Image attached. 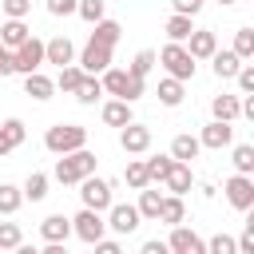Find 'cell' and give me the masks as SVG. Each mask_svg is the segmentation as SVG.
<instances>
[{
  "instance_id": "46",
  "label": "cell",
  "mask_w": 254,
  "mask_h": 254,
  "mask_svg": "<svg viewBox=\"0 0 254 254\" xmlns=\"http://www.w3.org/2000/svg\"><path fill=\"white\" fill-rule=\"evenodd\" d=\"M171 4H175V12H179V16H194V12L202 8V0H171Z\"/></svg>"
},
{
  "instance_id": "36",
  "label": "cell",
  "mask_w": 254,
  "mask_h": 254,
  "mask_svg": "<svg viewBox=\"0 0 254 254\" xmlns=\"http://www.w3.org/2000/svg\"><path fill=\"white\" fill-rule=\"evenodd\" d=\"M171 163H175L171 155H155V159H143V167H147V179H151V183H163V179H167V171H171Z\"/></svg>"
},
{
  "instance_id": "14",
  "label": "cell",
  "mask_w": 254,
  "mask_h": 254,
  "mask_svg": "<svg viewBox=\"0 0 254 254\" xmlns=\"http://www.w3.org/2000/svg\"><path fill=\"white\" fill-rule=\"evenodd\" d=\"M230 143H234V127L222 123V119H210V123L202 127V135H198V147H210V151H222V147H230Z\"/></svg>"
},
{
  "instance_id": "15",
  "label": "cell",
  "mask_w": 254,
  "mask_h": 254,
  "mask_svg": "<svg viewBox=\"0 0 254 254\" xmlns=\"http://www.w3.org/2000/svg\"><path fill=\"white\" fill-rule=\"evenodd\" d=\"M44 64H56V67L75 64V44H71L67 36H52V40L44 44Z\"/></svg>"
},
{
  "instance_id": "42",
  "label": "cell",
  "mask_w": 254,
  "mask_h": 254,
  "mask_svg": "<svg viewBox=\"0 0 254 254\" xmlns=\"http://www.w3.org/2000/svg\"><path fill=\"white\" fill-rule=\"evenodd\" d=\"M75 16H83L87 24H95V20H103V0H79V8H75Z\"/></svg>"
},
{
  "instance_id": "11",
  "label": "cell",
  "mask_w": 254,
  "mask_h": 254,
  "mask_svg": "<svg viewBox=\"0 0 254 254\" xmlns=\"http://www.w3.org/2000/svg\"><path fill=\"white\" fill-rule=\"evenodd\" d=\"M183 48L190 52V60H210V56L218 52V36H214L210 28H194V32L183 40Z\"/></svg>"
},
{
  "instance_id": "29",
  "label": "cell",
  "mask_w": 254,
  "mask_h": 254,
  "mask_svg": "<svg viewBox=\"0 0 254 254\" xmlns=\"http://www.w3.org/2000/svg\"><path fill=\"white\" fill-rule=\"evenodd\" d=\"M20 194L32 198V202H40V198L48 194V175H44V171H32V175L24 179V187H20Z\"/></svg>"
},
{
  "instance_id": "10",
  "label": "cell",
  "mask_w": 254,
  "mask_h": 254,
  "mask_svg": "<svg viewBox=\"0 0 254 254\" xmlns=\"http://www.w3.org/2000/svg\"><path fill=\"white\" fill-rule=\"evenodd\" d=\"M139 210L131 206V202H111L107 206V226L115 230V234H131V230H139Z\"/></svg>"
},
{
  "instance_id": "37",
  "label": "cell",
  "mask_w": 254,
  "mask_h": 254,
  "mask_svg": "<svg viewBox=\"0 0 254 254\" xmlns=\"http://www.w3.org/2000/svg\"><path fill=\"white\" fill-rule=\"evenodd\" d=\"M123 179H127V187H135V190L151 187V179H147V167H143V159H131V163H127V171H123Z\"/></svg>"
},
{
  "instance_id": "34",
  "label": "cell",
  "mask_w": 254,
  "mask_h": 254,
  "mask_svg": "<svg viewBox=\"0 0 254 254\" xmlns=\"http://www.w3.org/2000/svg\"><path fill=\"white\" fill-rule=\"evenodd\" d=\"M230 52L246 64V60L254 56V28H238V36H234V48H230Z\"/></svg>"
},
{
  "instance_id": "25",
  "label": "cell",
  "mask_w": 254,
  "mask_h": 254,
  "mask_svg": "<svg viewBox=\"0 0 254 254\" xmlns=\"http://www.w3.org/2000/svg\"><path fill=\"white\" fill-rule=\"evenodd\" d=\"M187 218V206H183V198L179 194H163V206H159V222H167V226H179Z\"/></svg>"
},
{
  "instance_id": "4",
  "label": "cell",
  "mask_w": 254,
  "mask_h": 254,
  "mask_svg": "<svg viewBox=\"0 0 254 254\" xmlns=\"http://www.w3.org/2000/svg\"><path fill=\"white\" fill-rule=\"evenodd\" d=\"M155 60L167 67V75H171V79H179V83L194 79V60H190V52H187L183 44H167V48H163Z\"/></svg>"
},
{
  "instance_id": "24",
  "label": "cell",
  "mask_w": 254,
  "mask_h": 254,
  "mask_svg": "<svg viewBox=\"0 0 254 254\" xmlns=\"http://www.w3.org/2000/svg\"><path fill=\"white\" fill-rule=\"evenodd\" d=\"M198 151H202V147H198L194 135H175V139H171V159H175V163H190Z\"/></svg>"
},
{
  "instance_id": "41",
  "label": "cell",
  "mask_w": 254,
  "mask_h": 254,
  "mask_svg": "<svg viewBox=\"0 0 254 254\" xmlns=\"http://www.w3.org/2000/svg\"><path fill=\"white\" fill-rule=\"evenodd\" d=\"M206 254H238V242H234L230 234H214V238L206 242Z\"/></svg>"
},
{
  "instance_id": "35",
  "label": "cell",
  "mask_w": 254,
  "mask_h": 254,
  "mask_svg": "<svg viewBox=\"0 0 254 254\" xmlns=\"http://www.w3.org/2000/svg\"><path fill=\"white\" fill-rule=\"evenodd\" d=\"M230 163H234V175H250V171H254V147H250V143H238Z\"/></svg>"
},
{
  "instance_id": "39",
  "label": "cell",
  "mask_w": 254,
  "mask_h": 254,
  "mask_svg": "<svg viewBox=\"0 0 254 254\" xmlns=\"http://www.w3.org/2000/svg\"><path fill=\"white\" fill-rule=\"evenodd\" d=\"M24 238H20V226L16 222H0V250H16Z\"/></svg>"
},
{
  "instance_id": "26",
  "label": "cell",
  "mask_w": 254,
  "mask_h": 254,
  "mask_svg": "<svg viewBox=\"0 0 254 254\" xmlns=\"http://www.w3.org/2000/svg\"><path fill=\"white\" fill-rule=\"evenodd\" d=\"M103 123H107V127H127V123H131V103H123V99L103 103Z\"/></svg>"
},
{
  "instance_id": "23",
  "label": "cell",
  "mask_w": 254,
  "mask_h": 254,
  "mask_svg": "<svg viewBox=\"0 0 254 254\" xmlns=\"http://www.w3.org/2000/svg\"><path fill=\"white\" fill-rule=\"evenodd\" d=\"M52 91H56V83H52L44 71L24 75V95H32V99H52Z\"/></svg>"
},
{
  "instance_id": "40",
  "label": "cell",
  "mask_w": 254,
  "mask_h": 254,
  "mask_svg": "<svg viewBox=\"0 0 254 254\" xmlns=\"http://www.w3.org/2000/svg\"><path fill=\"white\" fill-rule=\"evenodd\" d=\"M0 12H4L8 20H24V16L32 12V0H0Z\"/></svg>"
},
{
  "instance_id": "38",
  "label": "cell",
  "mask_w": 254,
  "mask_h": 254,
  "mask_svg": "<svg viewBox=\"0 0 254 254\" xmlns=\"http://www.w3.org/2000/svg\"><path fill=\"white\" fill-rule=\"evenodd\" d=\"M155 64H159V60H155V52H151V48H143V52H139V56L131 60V67H127V75H135V79H143V75H147V71H151Z\"/></svg>"
},
{
  "instance_id": "17",
  "label": "cell",
  "mask_w": 254,
  "mask_h": 254,
  "mask_svg": "<svg viewBox=\"0 0 254 254\" xmlns=\"http://www.w3.org/2000/svg\"><path fill=\"white\" fill-rule=\"evenodd\" d=\"M163 183H167V190H171V194H179V198H183V194L190 190V183H194V179H190V163H171V171H167V179H163Z\"/></svg>"
},
{
  "instance_id": "16",
  "label": "cell",
  "mask_w": 254,
  "mask_h": 254,
  "mask_svg": "<svg viewBox=\"0 0 254 254\" xmlns=\"http://www.w3.org/2000/svg\"><path fill=\"white\" fill-rule=\"evenodd\" d=\"M210 115H214V119H222V123H234V119L242 115V99L222 91V95H214V99H210Z\"/></svg>"
},
{
  "instance_id": "18",
  "label": "cell",
  "mask_w": 254,
  "mask_h": 254,
  "mask_svg": "<svg viewBox=\"0 0 254 254\" xmlns=\"http://www.w3.org/2000/svg\"><path fill=\"white\" fill-rule=\"evenodd\" d=\"M40 234H44V242H67V234H71V218H64V214H48V218L40 222Z\"/></svg>"
},
{
  "instance_id": "27",
  "label": "cell",
  "mask_w": 254,
  "mask_h": 254,
  "mask_svg": "<svg viewBox=\"0 0 254 254\" xmlns=\"http://www.w3.org/2000/svg\"><path fill=\"white\" fill-rule=\"evenodd\" d=\"M159 206H163V194L151 190V187H143V190H139V202H135L139 218H155V222H159Z\"/></svg>"
},
{
  "instance_id": "9",
  "label": "cell",
  "mask_w": 254,
  "mask_h": 254,
  "mask_svg": "<svg viewBox=\"0 0 254 254\" xmlns=\"http://www.w3.org/2000/svg\"><path fill=\"white\" fill-rule=\"evenodd\" d=\"M167 250L171 254H206V242L190 230V226H171V238H167Z\"/></svg>"
},
{
  "instance_id": "1",
  "label": "cell",
  "mask_w": 254,
  "mask_h": 254,
  "mask_svg": "<svg viewBox=\"0 0 254 254\" xmlns=\"http://www.w3.org/2000/svg\"><path fill=\"white\" fill-rule=\"evenodd\" d=\"M87 175H95V155H91L87 147H79V151H71V155H60V159H56V183L75 187V183H79V179H87Z\"/></svg>"
},
{
  "instance_id": "19",
  "label": "cell",
  "mask_w": 254,
  "mask_h": 254,
  "mask_svg": "<svg viewBox=\"0 0 254 254\" xmlns=\"http://www.w3.org/2000/svg\"><path fill=\"white\" fill-rule=\"evenodd\" d=\"M24 135H28V131H24L20 119H4V123H0V159H4L8 151H16V147L24 143Z\"/></svg>"
},
{
  "instance_id": "8",
  "label": "cell",
  "mask_w": 254,
  "mask_h": 254,
  "mask_svg": "<svg viewBox=\"0 0 254 254\" xmlns=\"http://www.w3.org/2000/svg\"><path fill=\"white\" fill-rule=\"evenodd\" d=\"M226 202L234 210H250L254 206V179L250 175H230L226 179Z\"/></svg>"
},
{
  "instance_id": "51",
  "label": "cell",
  "mask_w": 254,
  "mask_h": 254,
  "mask_svg": "<svg viewBox=\"0 0 254 254\" xmlns=\"http://www.w3.org/2000/svg\"><path fill=\"white\" fill-rule=\"evenodd\" d=\"M16 254H40V250H36V246H24V242H20V246H16Z\"/></svg>"
},
{
  "instance_id": "22",
  "label": "cell",
  "mask_w": 254,
  "mask_h": 254,
  "mask_svg": "<svg viewBox=\"0 0 254 254\" xmlns=\"http://www.w3.org/2000/svg\"><path fill=\"white\" fill-rule=\"evenodd\" d=\"M210 67H214L218 79H234L238 67H242V60H238L234 52H214V56H210Z\"/></svg>"
},
{
  "instance_id": "48",
  "label": "cell",
  "mask_w": 254,
  "mask_h": 254,
  "mask_svg": "<svg viewBox=\"0 0 254 254\" xmlns=\"http://www.w3.org/2000/svg\"><path fill=\"white\" fill-rule=\"evenodd\" d=\"M139 254H171V250H167V242L151 238V242H143V250H139Z\"/></svg>"
},
{
  "instance_id": "5",
  "label": "cell",
  "mask_w": 254,
  "mask_h": 254,
  "mask_svg": "<svg viewBox=\"0 0 254 254\" xmlns=\"http://www.w3.org/2000/svg\"><path fill=\"white\" fill-rule=\"evenodd\" d=\"M75 187H79V198H83L87 210H99V214H103V210L111 206V183H107V179L87 175V179H79Z\"/></svg>"
},
{
  "instance_id": "28",
  "label": "cell",
  "mask_w": 254,
  "mask_h": 254,
  "mask_svg": "<svg viewBox=\"0 0 254 254\" xmlns=\"http://www.w3.org/2000/svg\"><path fill=\"white\" fill-rule=\"evenodd\" d=\"M155 95H159V103H163V107H179L187 91H183V83H179V79H171V75H167V79L159 83V91H155Z\"/></svg>"
},
{
  "instance_id": "3",
  "label": "cell",
  "mask_w": 254,
  "mask_h": 254,
  "mask_svg": "<svg viewBox=\"0 0 254 254\" xmlns=\"http://www.w3.org/2000/svg\"><path fill=\"white\" fill-rule=\"evenodd\" d=\"M99 83H103L107 95H115V99H123V103H135V99L147 91V83L135 79V75H127L123 67H107V71H99Z\"/></svg>"
},
{
  "instance_id": "6",
  "label": "cell",
  "mask_w": 254,
  "mask_h": 254,
  "mask_svg": "<svg viewBox=\"0 0 254 254\" xmlns=\"http://www.w3.org/2000/svg\"><path fill=\"white\" fill-rule=\"evenodd\" d=\"M71 234H75V238H83L87 246H95V242L107 234V218H103L99 210H87V206H83V210L71 218Z\"/></svg>"
},
{
  "instance_id": "44",
  "label": "cell",
  "mask_w": 254,
  "mask_h": 254,
  "mask_svg": "<svg viewBox=\"0 0 254 254\" xmlns=\"http://www.w3.org/2000/svg\"><path fill=\"white\" fill-rule=\"evenodd\" d=\"M75 8H79V0H48L52 16H75Z\"/></svg>"
},
{
  "instance_id": "43",
  "label": "cell",
  "mask_w": 254,
  "mask_h": 254,
  "mask_svg": "<svg viewBox=\"0 0 254 254\" xmlns=\"http://www.w3.org/2000/svg\"><path fill=\"white\" fill-rule=\"evenodd\" d=\"M234 79H238V87H242V95H254V67H250V64H242Z\"/></svg>"
},
{
  "instance_id": "2",
  "label": "cell",
  "mask_w": 254,
  "mask_h": 254,
  "mask_svg": "<svg viewBox=\"0 0 254 254\" xmlns=\"http://www.w3.org/2000/svg\"><path fill=\"white\" fill-rule=\"evenodd\" d=\"M44 147L52 155H71V151L87 147V127H79V123H56V127H48Z\"/></svg>"
},
{
  "instance_id": "13",
  "label": "cell",
  "mask_w": 254,
  "mask_h": 254,
  "mask_svg": "<svg viewBox=\"0 0 254 254\" xmlns=\"http://www.w3.org/2000/svg\"><path fill=\"white\" fill-rule=\"evenodd\" d=\"M119 147L127 151V155H143L147 147H151V127H143V123H127V127H119Z\"/></svg>"
},
{
  "instance_id": "20",
  "label": "cell",
  "mask_w": 254,
  "mask_h": 254,
  "mask_svg": "<svg viewBox=\"0 0 254 254\" xmlns=\"http://www.w3.org/2000/svg\"><path fill=\"white\" fill-rule=\"evenodd\" d=\"M91 28H95V32H91V44H103V48H115V44H119V36H123L119 20H107V16H103V20H95Z\"/></svg>"
},
{
  "instance_id": "21",
  "label": "cell",
  "mask_w": 254,
  "mask_h": 254,
  "mask_svg": "<svg viewBox=\"0 0 254 254\" xmlns=\"http://www.w3.org/2000/svg\"><path fill=\"white\" fill-rule=\"evenodd\" d=\"M28 36H32V32H28V24H24V20H4V24H0V44H4L8 52H16Z\"/></svg>"
},
{
  "instance_id": "30",
  "label": "cell",
  "mask_w": 254,
  "mask_h": 254,
  "mask_svg": "<svg viewBox=\"0 0 254 254\" xmlns=\"http://www.w3.org/2000/svg\"><path fill=\"white\" fill-rule=\"evenodd\" d=\"M190 32H194L190 16H179V12H175V16L167 20V40H171V44H183V40H187Z\"/></svg>"
},
{
  "instance_id": "7",
  "label": "cell",
  "mask_w": 254,
  "mask_h": 254,
  "mask_svg": "<svg viewBox=\"0 0 254 254\" xmlns=\"http://www.w3.org/2000/svg\"><path fill=\"white\" fill-rule=\"evenodd\" d=\"M40 64H44V40L28 36V40H24V44L12 52V71L32 75V71H40Z\"/></svg>"
},
{
  "instance_id": "52",
  "label": "cell",
  "mask_w": 254,
  "mask_h": 254,
  "mask_svg": "<svg viewBox=\"0 0 254 254\" xmlns=\"http://www.w3.org/2000/svg\"><path fill=\"white\" fill-rule=\"evenodd\" d=\"M218 4H222V8H230V4H238V0H218Z\"/></svg>"
},
{
  "instance_id": "32",
  "label": "cell",
  "mask_w": 254,
  "mask_h": 254,
  "mask_svg": "<svg viewBox=\"0 0 254 254\" xmlns=\"http://www.w3.org/2000/svg\"><path fill=\"white\" fill-rule=\"evenodd\" d=\"M99 95H103L99 75H83V79H79V87H75V99H79V103H95Z\"/></svg>"
},
{
  "instance_id": "50",
  "label": "cell",
  "mask_w": 254,
  "mask_h": 254,
  "mask_svg": "<svg viewBox=\"0 0 254 254\" xmlns=\"http://www.w3.org/2000/svg\"><path fill=\"white\" fill-rule=\"evenodd\" d=\"M40 254H67V246H64V242H48Z\"/></svg>"
},
{
  "instance_id": "45",
  "label": "cell",
  "mask_w": 254,
  "mask_h": 254,
  "mask_svg": "<svg viewBox=\"0 0 254 254\" xmlns=\"http://www.w3.org/2000/svg\"><path fill=\"white\" fill-rule=\"evenodd\" d=\"M238 242V254H254V218L246 222V230H242V238H234Z\"/></svg>"
},
{
  "instance_id": "31",
  "label": "cell",
  "mask_w": 254,
  "mask_h": 254,
  "mask_svg": "<svg viewBox=\"0 0 254 254\" xmlns=\"http://www.w3.org/2000/svg\"><path fill=\"white\" fill-rule=\"evenodd\" d=\"M79 79H83V71H79V64H67V67H60V75L52 79L60 91H67V95H75V87H79Z\"/></svg>"
},
{
  "instance_id": "33",
  "label": "cell",
  "mask_w": 254,
  "mask_h": 254,
  "mask_svg": "<svg viewBox=\"0 0 254 254\" xmlns=\"http://www.w3.org/2000/svg\"><path fill=\"white\" fill-rule=\"evenodd\" d=\"M20 202H24L20 187H12V183H0V214H16V210H20Z\"/></svg>"
},
{
  "instance_id": "47",
  "label": "cell",
  "mask_w": 254,
  "mask_h": 254,
  "mask_svg": "<svg viewBox=\"0 0 254 254\" xmlns=\"http://www.w3.org/2000/svg\"><path fill=\"white\" fill-rule=\"evenodd\" d=\"M95 254H123V246L111 242V238H99V242H95Z\"/></svg>"
},
{
  "instance_id": "49",
  "label": "cell",
  "mask_w": 254,
  "mask_h": 254,
  "mask_svg": "<svg viewBox=\"0 0 254 254\" xmlns=\"http://www.w3.org/2000/svg\"><path fill=\"white\" fill-rule=\"evenodd\" d=\"M0 75H12V52L0 44Z\"/></svg>"
},
{
  "instance_id": "12",
  "label": "cell",
  "mask_w": 254,
  "mask_h": 254,
  "mask_svg": "<svg viewBox=\"0 0 254 254\" xmlns=\"http://www.w3.org/2000/svg\"><path fill=\"white\" fill-rule=\"evenodd\" d=\"M107 67H111V48L87 40V48L79 52V71H83V75H99V71H107Z\"/></svg>"
}]
</instances>
